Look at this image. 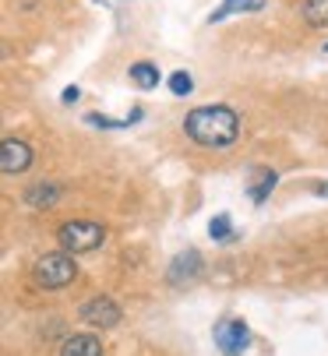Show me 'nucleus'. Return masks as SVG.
Returning a JSON list of instances; mask_svg holds the SVG:
<instances>
[{
	"instance_id": "1",
	"label": "nucleus",
	"mask_w": 328,
	"mask_h": 356,
	"mask_svg": "<svg viewBox=\"0 0 328 356\" xmlns=\"http://www.w3.org/2000/svg\"><path fill=\"white\" fill-rule=\"evenodd\" d=\"M184 134L205 148H230L240 138V113L223 103L198 106L184 117Z\"/></svg>"
},
{
	"instance_id": "2",
	"label": "nucleus",
	"mask_w": 328,
	"mask_h": 356,
	"mask_svg": "<svg viewBox=\"0 0 328 356\" xmlns=\"http://www.w3.org/2000/svg\"><path fill=\"white\" fill-rule=\"evenodd\" d=\"M75 275H78V265H75V254H68V250L42 254L32 265V279L39 289H64L75 282Z\"/></svg>"
},
{
	"instance_id": "3",
	"label": "nucleus",
	"mask_w": 328,
	"mask_h": 356,
	"mask_svg": "<svg viewBox=\"0 0 328 356\" xmlns=\"http://www.w3.org/2000/svg\"><path fill=\"white\" fill-rule=\"evenodd\" d=\"M57 240L68 254H88V250H99L106 243V226L88 222V219H75V222H64L57 229Z\"/></svg>"
},
{
	"instance_id": "4",
	"label": "nucleus",
	"mask_w": 328,
	"mask_h": 356,
	"mask_svg": "<svg viewBox=\"0 0 328 356\" xmlns=\"http://www.w3.org/2000/svg\"><path fill=\"white\" fill-rule=\"evenodd\" d=\"M212 335H215V346L223 349L226 356H240V353L251 346V332H247V325H244V321H237V318L219 321Z\"/></svg>"
},
{
	"instance_id": "5",
	"label": "nucleus",
	"mask_w": 328,
	"mask_h": 356,
	"mask_svg": "<svg viewBox=\"0 0 328 356\" xmlns=\"http://www.w3.org/2000/svg\"><path fill=\"white\" fill-rule=\"evenodd\" d=\"M81 321L92 328H114V325H120V307L109 296H95L81 307Z\"/></svg>"
},
{
	"instance_id": "6",
	"label": "nucleus",
	"mask_w": 328,
	"mask_h": 356,
	"mask_svg": "<svg viewBox=\"0 0 328 356\" xmlns=\"http://www.w3.org/2000/svg\"><path fill=\"white\" fill-rule=\"evenodd\" d=\"M32 166V145L29 141H18V138H8L4 148H0V170L8 177H18Z\"/></svg>"
},
{
	"instance_id": "7",
	"label": "nucleus",
	"mask_w": 328,
	"mask_h": 356,
	"mask_svg": "<svg viewBox=\"0 0 328 356\" xmlns=\"http://www.w3.org/2000/svg\"><path fill=\"white\" fill-rule=\"evenodd\" d=\"M166 275H170V282H173V286L194 282V279L201 275V254H198V250H184V254H177Z\"/></svg>"
},
{
	"instance_id": "8",
	"label": "nucleus",
	"mask_w": 328,
	"mask_h": 356,
	"mask_svg": "<svg viewBox=\"0 0 328 356\" xmlns=\"http://www.w3.org/2000/svg\"><path fill=\"white\" fill-rule=\"evenodd\" d=\"M61 356H102V339L99 335H88V332L68 335L61 342Z\"/></svg>"
},
{
	"instance_id": "9",
	"label": "nucleus",
	"mask_w": 328,
	"mask_h": 356,
	"mask_svg": "<svg viewBox=\"0 0 328 356\" xmlns=\"http://www.w3.org/2000/svg\"><path fill=\"white\" fill-rule=\"evenodd\" d=\"M276 184H279L276 170L261 166V170H254V177H251V184H247V197L254 201V205H265V201H268V194L276 191Z\"/></svg>"
},
{
	"instance_id": "10",
	"label": "nucleus",
	"mask_w": 328,
	"mask_h": 356,
	"mask_svg": "<svg viewBox=\"0 0 328 356\" xmlns=\"http://www.w3.org/2000/svg\"><path fill=\"white\" fill-rule=\"evenodd\" d=\"M265 4L268 0H223L212 15H208V25H215V22H223V18H230V15H254V11H265Z\"/></svg>"
},
{
	"instance_id": "11",
	"label": "nucleus",
	"mask_w": 328,
	"mask_h": 356,
	"mask_svg": "<svg viewBox=\"0 0 328 356\" xmlns=\"http://www.w3.org/2000/svg\"><path fill=\"white\" fill-rule=\"evenodd\" d=\"M57 197H61V184L42 180V184H32L25 191V205L29 209H49V205H57Z\"/></svg>"
},
{
	"instance_id": "12",
	"label": "nucleus",
	"mask_w": 328,
	"mask_h": 356,
	"mask_svg": "<svg viewBox=\"0 0 328 356\" xmlns=\"http://www.w3.org/2000/svg\"><path fill=\"white\" fill-rule=\"evenodd\" d=\"M127 78H131L138 88L148 92V88H159V78H162V74H159V67H155L152 60H138V64L127 67Z\"/></svg>"
},
{
	"instance_id": "13",
	"label": "nucleus",
	"mask_w": 328,
	"mask_h": 356,
	"mask_svg": "<svg viewBox=\"0 0 328 356\" xmlns=\"http://www.w3.org/2000/svg\"><path fill=\"white\" fill-rule=\"evenodd\" d=\"M300 18L311 29H328V0H304V4H300Z\"/></svg>"
},
{
	"instance_id": "14",
	"label": "nucleus",
	"mask_w": 328,
	"mask_h": 356,
	"mask_svg": "<svg viewBox=\"0 0 328 356\" xmlns=\"http://www.w3.org/2000/svg\"><path fill=\"white\" fill-rule=\"evenodd\" d=\"M145 117V110L141 106H134L124 120H114V117H102V113H88L85 117V124H92V127H102V131H114V127H131V124H138Z\"/></svg>"
},
{
	"instance_id": "15",
	"label": "nucleus",
	"mask_w": 328,
	"mask_h": 356,
	"mask_svg": "<svg viewBox=\"0 0 328 356\" xmlns=\"http://www.w3.org/2000/svg\"><path fill=\"white\" fill-rule=\"evenodd\" d=\"M170 92H173L177 99L191 95V92H194V78H191L187 71H173V74H170Z\"/></svg>"
},
{
	"instance_id": "16",
	"label": "nucleus",
	"mask_w": 328,
	"mask_h": 356,
	"mask_svg": "<svg viewBox=\"0 0 328 356\" xmlns=\"http://www.w3.org/2000/svg\"><path fill=\"white\" fill-rule=\"evenodd\" d=\"M208 233H212V240H233V222H230V216H215V219L208 222Z\"/></svg>"
},
{
	"instance_id": "17",
	"label": "nucleus",
	"mask_w": 328,
	"mask_h": 356,
	"mask_svg": "<svg viewBox=\"0 0 328 356\" xmlns=\"http://www.w3.org/2000/svg\"><path fill=\"white\" fill-rule=\"evenodd\" d=\"M61 99H64V103H68V106H71V103H78V99H81V92H78V85H68Z\"/></svg>"
},
{
	"instance_id": "18",
	"label": "nucleus",
	"mask_w": 328,
	"mask_h": 356,
	"mask_svg": "<svg viewBox=\"0 0 328 356\" xmlns=\"http://www.w3.org/2000/svg\"><path fill=\"white\" fill-rule=\"evenodd\" d=\"M314 194H318V197H328V180H321V184H314Z\"/></svg>"
},
{
	"instance_id": "19",
	"label": "nucleus",
	"mask_w": 328,
	"mask_h": 356,
	"mask_svg": "<svg viewBox=\"0 0 328 356\" xmlns=\"http://www.w3.org/2000/svg\"><path fill=\"white\" fill-rule=\"evenodd\" d=\"M321 49H325V54H328V42H325V46H321Z\"/></svg>"
}]
</instances>
